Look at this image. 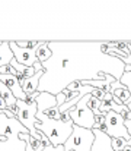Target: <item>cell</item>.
Instances as JSON below:
<instances>
[{
    "mask_svg": "<svg viewBox=\"0 0 131 151\" xmlns=\"http://www.w3.org/2000/svg\"><path fill=\"white\" fill-rule=\"evenodd\" d=\"M73 126L74 123H64L61 120H54L48 117L42 111H37V122H35V129L42 132L48 138L52 147H60L64 145V142L70 138L73 134Z\"/></svg>",
    "mask_w": 131,
    "mask_h": 151,
    "instance_id": "7a4b0ae2",
    "label": "cell"
},
{
    "mask_svg": "<svg viewBox=\"0 0 131 151\" xmlns=\"http://www.w3.org/2000/svg\"><path fill=\"white\" fill-rule=\"evenodd\" d=\"M50 57H51V50L48 49L47 41H45L42 46L38 47V50H37V59H38L40 63H44V62H47Z\"/></svg>",
    "mask_w": 131,
    "mask_h": 151,
    "instance_id": "7c38bea8",
    "label": "cell"
},
{
    "mask_svg": "<svg viewBox=\"0 0 131 151\" xmlns=\"http://www.w3.org/2000/svg\"><path fill=\"white\" fill-rule=\"evenodd\" d=\"M34 69H35L37 72H40V70H44V68H42V63H40V62H37V63L34 65Z\"/></svg>",
    "mask_w": 131,
    "mask_h": 151,
    "instance_id": "44dd1931",
    "label": "cell"
},
{
    "mask_svg": "<svg viewBox=\"0 0 131 151\" xmlns=\"http://www.w3.org/2000/svg\"><path fill=\"white\" fill-rule=\"evenodd\" d=\"M21 134H29V131L16 119H9L4 113L0 114V137L6 141H0V151H26V142L19 137Z\"/></svg>",
    "mask_w": 131,
    "mask_h": 151,
    "instance_id": "3957f363",
    "label": "cell"
},
{
    "mask_svg": "<svg viewBox=\"0 0 131 151\" xmlns=\"http://www.w3.org/2000/svg\"><path fill=\"white\" fill-rule=\"evenodd\" d=\"M125 126H127V131H128V134L131 137V120H125Z\"/></svg>",
    "mask_w": 131,
    "mask_h": 151,
    "instance_id": "7402d4cb",
    "label": "cell"
},
{
    "mask_svg": "<svg viewBox=\"0 0 131 151\" xmlns=\"http://www.w3.org/2000/svg\"><path fill=\"white\" fill-rule=\"evenodd\" d=\"M45 148V145H44L41 141H38V139H35L34 137H28V141H26V151H42Z\"/></svg>",
    "mask_w": 131,
    "mask_h": 151,
    "instance_id": "4fadbf2b",
    "label": "cell"
},
{
    "mask_svg": "<svg viewBox=\"0 0 131 151\" xmlns=\"http://www.w3.org/2000/svg\"><path fill=\"white\" fill-rule=\"evenodd\" d=\"M13 59H15V56L10 50L9 41H3V44L0 46V68L4 65H10V62Z\"/></svg>",
    "mask_w": 131,
    "mask_h": 151,
    "instance_id": "8fae6325",
    "label": "cell"
},
{
    "mask_svg": "<svg viewBox=\"0 0 131 151\" xmlns=\"http://www.w3.org/2000/svg\"><path fill=\"white\" fill-rule=\"evenodd\" d=\"M127 107H128V109H130V111H131V103H130V104H128V106H127Z\"/></svg>",
    "mask_w": 131,
    "mask_h": 151,
    "instance_id": "d4e9b609",
    "label": "cell"
},
{
    "mask_svg": "<svg viewBox=\"0 0 131 151\" xmlns=\"http://www.w3.org/2000/svg\"><path fill=\"white\" fill-rule=\"evenodd\" d=\"M9 44H10V50H12L18 63H21L26 68H34V65L38 62V59H37L38 47L37 49H22L16 44V41H9Z\"/></svg>",
    "mask_w": 131,
    "mask_h": 151,
    "instance_id": "52a82bcc",
    "label": "cell"
},
{
    "mask_svg": "<svg viewBox=\"0 0 131 151\" xmlns=\"http://www.w3.org/2000/svg\"><path fill=\"white\" fill-rule=\"evenodd\" d=\"M105 119H106V135L109 138H124L127 141H131V137L127 131V126H125V119L115 113V111H108L105 114Z\"/></svg>",
    "mask_w": 131,
    "mask_h": 151,
    "instance_id": "8992f818",
    "label": "cell"
},
{
    "mask_svg": "<svg viewBox=\"0 0 131 151\" xmlns=\"http://www.w3.org/2000/svg\"><path fill=\"white\" fill-rule=\"evenodd\" d=\"M45 41H35V40H26V41H16V44L22 49H37L42 46Z\"/></svg>",
    "mask_w": 131,
    "mask_h": 151,
    "instance_id": "5bb4252c",
    "label": "cell"
},
{
    "mask_svg": "<svg viewBox=\"0 0 131 151\" xmlns=\"http://www.w3.org/2000/svg\"><path fill=\"white\" fill-rule=\"evenodd\" d=\"M0 141H6V138H1V137H0Z\"/></svg>",
    "mask_w": 131,
    "mask_h": 151,
    "instance_id": "cb8c5ba5",
    "label": "cell"
},
{
    "mask_svg": "<svg viewBox=\"0 0 131 151\" xmlns=\"http://www.w3.org/2000/svg\"><path fill=\"white\" fill-rule=\"evenodd\" d=\"M0 99H1V96H0Z\"/></svg>",
    "mask_w": 131,
    "mask_h": 151,
    "instance_id": "484cf974",
    "label": "cell"
},
{
    "mask_svg": "<svg viewBox=\"0 0 131 151\" xmlns=\"http://www.w3.org/2000/svg\"><path fill=\"white\" fill-rule=\"evenodd\" d=\"M90 97H92V94H86L73 109H70L72 122L76 126H80L85 129H93V126H95V114L87 107V101L90 100Z\"/></svg>",
    "mask_w": 131,
    "mask_h": 151,
    "instance_id": "5b68a950",
    "label": "cell"
},
{
    "mask_svg": "<svg viewBox=\"0 0 131 151\" xmlns=\"http://www.w3.org/2000/svg\"><path fill=\"white\" fill-rule=\"evenodd\" d=\"M3 113H4V114H6L9 119H13V117H16V116H15V114H13V113H12L9 109H4V110H3Z\"/></svg>",
    "mask_w": 131,
    "mask_h": 151,
    "instance_id": "ffe728a7",
    "label": "cell"
},
{
    "mask_svg": "<svg viewBox=\"0 0 131 151\" xmlns=\"http://www.w3.org/2000/svg\"><path fill=\"white\" fill-rule=\"evenodd\" d=\"M125 70H128V72H131V66H125Z\"/></svg>",
    "mask_w": 131,
    "mask_h": 151,
    "instance_id": "603a6c76",
    "label": "cell"
},
{
    "mask_svg": "<svg viewBox=\"0 0 131 151\" xmlns=\"http://www.w3.org/2000/svg\"><path fill=\"white\" fill-rule=\"evenodd\" d=\"M51 57L44 62L38 93L60 94L73 82L106 81L111 75L120 81L125 63L103 53L105 41H47Z\"/></svg>",
    "mask_w": 131,
    "mask_h": 151,
    "instance_id": "6da1fadb",
    "label": "cell"
},
{
    "mask_svg": "<svg viewBox=\"0 0 131 151\" xmlns=\"http://www.w3.org/2000/svg\"><path fill=\"white\" fill-rule=\"evenodd\" d=\"M0 81L12 91V94L15 96L16 100H26V94L22 91V87H21V84H19V81L15 75H0Z\"/></svg>",
    "mask_w": 131,
    "mask_h": 151,
    "instance_id": "ba28073f",
    "label": "cell"
},
{
    "mask_svg": "<svg viewBox=\"0 0 131 151\" xmlns=\"http://www.w3.org/2000/svg\"><path fill=\"white\" fill-rule=\"evenodd\" d=\"M67 93H69V90H63L60 94L55 96V99H57V106H58V107H61V106L67 101Z\"/></svg>",
    "mask_w": 131,
    "mask_h": 151,
    "instance_id": "e0dca14e",
    "label": "cell"
},
{
    "mask_svg": "<svg viewBox=\"0 0 131 151\" xmlns=\"http://www.w3.org/2000/svg\"><path fill=\"white\" fill-rule=\"evenodd\" d=\"M42 151H64V148H63V145H60V147H52V145H48V147H45Z\"/></svg>",
    "mask_w": 131,
    "mask_h": 151,
    "instance_id": "d6986e66",
    "label": "cell"
},
{
    "mask_svg": "<svg viewBox=\"0 0 131 151\" xmlns=\"http://www.w3.org/2000/svg\"><path fill=\"white\" fill-rule=\"evenodd\" d=\"M42 75H44V70H40V72H37L34 76L23 79V81L21 82L22 91H23L26 96L34 94V93H38V85H40V79H41Z\"/></svg>",
    "mask_w": 131,
    "mask_h": 151,
    "instance_id": "30bf717a",
    "label": "cell"
},
{
    "mask_svg": "<svg viewBox=\"0 0 131 151\" xmlns=\"http://www.w3.org/2000/svg\"><path fill=\"white\" fill-rule=\"evenodd\" d=\"M111 94H112L115 99H118V100L121 101V104H124V106H128L131 103L130 91H128L120 81H115V82L111 84Z\"/></svg>",
    "mask_w": 131,
    "mask_h": 151,
    "instance_id": "9c48e42d",
    "label": "cell"
},
{
    "mask_svg": "<svg viewBox=\"0 0 131 151\" xmlns=\"http://www.w3.org/2000/svg\"><path fill=\"white\" fill-rule=\"evenodd\" d=\"M95 144V134L92 129L73 126V134L64 142V151H92Z\"/></svg>",
    "mask_w": 131,
    "mask_h": 151,
    "instance_id": "277c9868",
    "label": "cell"
},
{
    "mask_svg": "<svg viewBox=\"0 0 131 151\" xmlns=\"http://www.w3.org/2000/svg\"><path fill=\"white\" fill-rule=\"evenodd\" d=\"M120 82L130 91V94H131V72H128V70H125L124 72V75L121 76V79H120Z\"/></svg>",
    "mask_w": 131,
    "mask_h": 151,
    "instance_id": "2e32d148",
    "label": "cell"
},
{
    "mask_svg": "<svg viewBox=\"0 0 131 151\" xmlns=\"http://www.w3.org/2000/svg\"><path fill=\"white\" fill-rule=\"evenodd\" d=\"M101 103H102V101L98 100V99H95V97H90V100L87 101V107L93 111V114H95V116H101V114H102V113L99 111Z\"/></svg>",
    "mask_w": 131,
    "mask_h": 151,
    "instance_id": "9a60e30c",
    "label": "cell"
},
{
    "mask_svg": "<svg viewBox=\"0 0 131 151\" xmlns=\"http://www.w3.org/2000/svg\"><path fill=\"white\" fill-rule=\"evenodd\" d=\"M61 122H64V123H70L72 122V116H70V110H67V111H64V113H61V119H60Z\"/></svg>",
    "mask_w": 131,
    "mask_h": 151,
    "instance_id": "ac0fdd59",
    "label": "cell"
}]
</instances>
